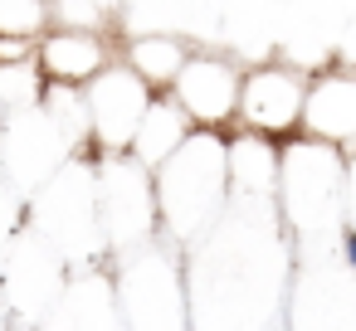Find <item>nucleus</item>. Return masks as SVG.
<instances>
[{
    "mask_svg": "<svg viewBox=\"0 0 356 331\" xmlns=\"http://www.w3.org/2000/svg\"><path fill=\"white\" fill-rule=\"evenodd\" d=\"M15 224H20L15 195L6 190V180H0V258H6V248H10V239H15Z\"/></svg>",
    "mask_w": 356,
    "mask_h": 331,
    "instance_id": "12",
    "label": "nucleus"
},
{
    "mask_svg": "<svg viewBox=\"0 0 356 331\" xmlns=\"http://www.w3.org/2000/svg\"><path fill=\"white\" fill-rule=\"evenodd\" d=\"M166 93L186 108V117H191L195 127H215V132H220V127H229L234 112H239V69L225 64V59L186 54V64H181V74L171 78Z\"/></svg>",
    "mask_w": 356,
    "mask_h": 331,
    "instance_id": "5",
    "label": "nucleus"
},
{
    "mask_svg": "<svg viewBox=\"0 0 356 331\" xmlns=\"http://www.w3.org/2000/svg\"><path fill=\"white\" fill-rule=\"evenodd\" d=\"M88 142L83 151L88 156H113V151H127L132 146V132L152 103V88L122 64H108L93 83H88Z\"/></svg>",
    "mask_w": 356,
    "mask_h": 331,
    "instance_id": "3",
    "label": "nucleus"
},
{
    "mask_svg": "<svg viewBox=\"0 0 356 331\" xmlns=\"http://www.w3.org/2000/svg\"><path fill=\"white\" fill-rule=\"evenodd\" d=\"M35 64L49 83H79L88 88L113 64V40L98 30H44L35 44Z\"/></svg>",
    "mask_w": 356,
    "mask_h": 331,
    "instance_id": "7",
    "label": "nucleus"
},
{
    "mask_svg": "<svg viewBox=\"0 0 356 331\" xmlns=\"http://www.w3.org/2000/svg\"><path fill=\"white\" fill-rule=\"evenodd\" d=\"M0 122H6V117H0Z\"/></svg>",
    "mask_w": 356,
    "mask_h": 331,
    "instance_id": "13",
    "label": "nucleus"
},
{
    "mask_svg": "<svg viewBox=\"0 0 356 331\" xmlns=\"http://www.w3.org/2000/svg\"><path fill=\"white\" fill-rule=\"evenodd\" d=\"M302 132L337 151H356V74L351 69H322L317 78H307Z\"/></svg>",
    "mask_w": 356,
    "mask_h": 331,
    "instance_id": "6",
    "label": "nucleus"
},
{
    "mask_svg": "<svg viewBox=\"0 0 356 331\" xmlns=\"http://www.w3.org/2000/svg\"><path fill=\"white\" fill-rule=\"evenodd\" d=\"M44 0H0V35H44Z\"/></svg>",
    "mask_w": 356,
    "mask_h": 331,
    "instance_id": "11",
    "label": "nucleus"
},
{
    "mask_svg": "<svg viewBox=\"0 0 356 331\" xmlns=\"http://www.w3.org/2000/svg\"><path fill=\"white\" fill-rule=\"evenodd\" d=\"M108 171L98 176V224L118 248H142L156 234V185L132 151L103 156Z\"/></svg>",
    "mask_w": 356,
    "mask_h": 331,
    "instance_id": "2",
    "label": "nucleus"
},
{
    "mask_svg": "<svg viewBox=\"0 0 356 331\" xmlns=\"http://www.w3.org/2000/svg\"><path fill=\"white\" fill-rule=\"evenodd\" d=\"M191 132H195V122L186 117V108H181L176 98H156V93H152V103H147V112H142V122H137L127 151H132L147 171H156Z\"/></svg>",
    "mask_w": 356,
    "mask_h": 331,
    "instance_id": "8",
    "label": "nucleus"
},
{
    "mask_svg": "<svg viewBox=\"0 0 356 331\" xmlns=\"http://www.w3.org/2000/svg\"><path fill=\"white\" fill-rule=\"evenodd\" d=\"M229 200V161L215 127H195L156 166V224L171 239H200L215 229V214Z\"/></svg>",
    "mask_w": 356,
    "mask_h": 331,
    "instance_id": "1",
    "label": "nucleus"
},
{
    "mask_svg": "<svg viewBox=\"0 0 356 331\" xmlns=\"http://www.w3.org/2000/svg\"><path fill=\"white\" fill-rule=\"evenodd\" d=\"M181 64H186V44L171 40V35H142V40L127 44V69H132L152 93H166L171 78L181 74Z\"/></svg>",
    "mask_w": 356,
    "mask_h": 331,
    "instance_id": "9",
    "label": "nucleus"
},
{
    "mask_svg": "<svg viewBox=\"0 0 356 331\" xmlns=\"http://www.w3.org/2000/svg\"><path fill=\"white\" fill-rule=\"evenodd\" d=\"M44 69L35 59H6L0 64V117L10 112H25V108H40L44 98Z\"/></svg>",
    "mask_w": 356,
    "mask_h": 331,
    "instance_id": "10",
    "label": "nucleus"
},
{
    "mask_svg": "<svg viewBox=\"0 0 356 331\" xmlns=\"http://www.w3.org/2000/svg\"><path fill=\"white\" fill-rule=\"evenodd\" d=\"M302 98H307V78L283 69V64L239 74V112H234V122L244 132L293 137L302 127Z\"/></svg>",
    "mask_w": 356,
    "mask_h": 331,
    "instance_id": "4",
    "label": "nucleus"
}]
</instances>
